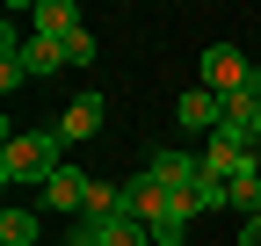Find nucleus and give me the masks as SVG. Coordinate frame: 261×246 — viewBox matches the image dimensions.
Listing matches in <instances>:
<instances>
[{"label":"nucleus","instance_id":"nucleus-10","mask_svg":"<svg viewBox=\"0 0 261 246\" xmlns=\"http://www.w3.org/2000/svg\"><path fill=\"white\" fill-rule=\"evenodd\" d=\"M15 58H22V73H29V80H51V73H65V44H58V37H37V29L22 37V51H15Z\"/></svg>","mask_w":261,"mask_h":246},{"label":"nucleus","instance_id":"nucleus-5","mask_svg":"<svg viewBox=\"0 0 261 246\" xmlns=\"http://www.w3.org/2000/svg\"><path fill=\"white\" fill-rule=\"evenodd\" d=\"M87 196H94V174H80V167H58L51 181H44V210H58V218H80L87 210Z\"/></svg>","mask_w":261,"mask_h":246},{"label":"nucleus","instance_id":"nucleus-8","mask_svg":"<svg viewBox=\"0 0 261 246\" xmlns=\"http://www.w3.org/2000/svg\"><path fill=\"white\" fill-rule=\"evenodd\" d=\"M102 123H109V102L102 95H94V87H80V95L73 102H65V116H58V138H94V131H102Z\"/></svg>","mask_w":261,"mask_h":246},{"label":"nucleus","instance_id":"nucleus-9","mask_svg":"<svg viewBox=\"0 0 261 246\" xmlns=\"http://www.w3.org/2000/svg\"><path fill=\"white\" fill-rule=\"evenodd\" d=\"M196 152H203V167H211L218 181H240V174L254 167V145H240V138H225V131H218V138H203Z\"/></svg>","mask_w":261,"mask_h":246},{"label":"nucleus","instance_id":"nucleus-2","mask_svg":"<svg viewBox=\"0 0 261 246\" xmlns=\"http://www.w3.org/2000/svg\"><path fill=\"white\" fill-rule=\"evenodd\" d=\"M58 152H65L58 131H22V138H8V152H0V181H8V189H44V181L65 167Z\"/></svg>","mask_w":261,"mask_h":246},{"label":"nucleus","instance_id":"nucleus-13","mask_svg":"<svg viewBox=\"0 0 261 246\" xmlns=\"http://www.w3.org/2000/svg\"><path fill=\"white\" fill-rule=\"evenodd\" d=\"M0 246H37V210H0Z\"/></svg>","mask_w":261,"mask_h":246},{"label":"nucleus","instance_id":"nucleus-17","mask_svg":"<svg viewBox=\"0 0 261 246\" xmlns=\"http://www.w3.org/2000/svg\"><path fill=\"white\" fill-rule=\"evenodd\" d=\"M254 160H261V145H254Z\"/></svg>","mask_w":261,"mask_h":246},{"label":"nucleus","instance_id":"nucleus-12","mask_svg":"<svg viewBox=\"0 0 261 246\" xmlns=\"http://www.w3.org/2000/svg\"><path fill=\"white\" fill-rule=\"evenodd\" d=\"M225 203H232L240 218H254V210H261V160H254L240 181H225Z\"/></svg>","mask_w":261,"mask_h":246},{"label":"nucleus","instance_id":"nucleus-6","mask_svg":"<svg viewBox=\"0 0 261 246\" xmlns=\"http://www.w3.org/2000/svg\"><path fill=\"white\" fill-rule=\"evenodd\" d=\"M174 123L196 138H218V123H225V95H211V87H189V95L174 102Z\"/></svg>","mask_w":261,"mask_h":246},{"label":"nucleus","instance_id":"nucleus-15","mask_svg":"<svg viewBox=\"0 0 261 246\" xmlns=\"http://www.w3.org/2000/svg\"><path fill=\"white\" fill-rule=\"evenodd\" d=\"M22 80H29V73H22V58L8 51V58H0V87H8V95H15V87H22Z\"/></svg>","mask_w":261,"mask_h":246},{"label":"nucleus","instance_id":"nucleus-16","mask_svg":"<svg viewBox=\"0 0 261 246\" xmlns=\"http://www.w3.org/2000/svg\"><path fill=\"white\" fill-rule=\"evenodd\" d=\"M240 246H261V210H254V218H240Z\"/></svg>","mask_w":261,"mask_h":246},{"label":"nucleus","instance_id":"nucleus-4","mask_svg":"<svg viewBox=\"0 0 261 246\" xmlns=\"http://www.w3.org/2000/svg\"><path fill=\"white\" fill-rule=\"evenodd\" d=\"M73 246H152V232H145V218H73Z\"/></svg>","mask_w":261,"mask_h":246},{"label":"nucleus","instance_id":"nucleus-1","mask_svg":"<svg viewBox=\"0 0 261 246\" xmlns=\"http://www.w3.org/2000/svg\"><path fill=\"white\" fill-rule=\"evenodd\" d=\"M123 196H130V218H145V232H152V246H181V232H189V196L181 189H167V181H152L145 167L123 181Z\"/></svg>","mask_w":261,"mask_h":246},{"label":"nucleus","instance_id":"nucleus-7","mask_svg":"<svg viewBox=\"0 0 261 246\" xmlns=\"http://www.w3.org/2000/svg\"><path fill=\"white\" fill-rule=\"evenodd\" d=\"M145 174H152V181H167V189H181V196H196V181H203L211 167H203V152H152Z\"/></svg>","mask_w":261,"mask_h":246},{"label":"nucleus","instance_id":"nucleus-3","mask_svg":"<svg viewBox=\"0 0 261 246\" xmlns=\"http://www.w3.org/2000/svg\"><path fill=\"white\" fill-rule=\"evenodd\" d=\"M196 73H203V87H211V95H225V102H232V95H254V87H261L240 44H211V51H203V66H196Z\"/></svg>","mask_w":261,"mask_h":246},{"label":"nucleus","instance_id":"nucleus-14","mask_svg":"<svg viewBox=\"0 0 261 246\" xmlns=\"http://www.w3.org/2000/svg\"><path fill=\"white\" fill-rule=\"evenodd\" d=\"M65 66H94V37H87V29L65 37Z\"/></svg>","mask_w":261,"mask_h":246},{"label":"nucleus","instance_id":"nucleus-11","mask_svg":"<svg viewBox=\"0 0 261 246\" xmlns=\"http://www.w3.org/2000/svg\"><path fill=\"white\" fill-rule=\"evenodd\" d=\"M22 22L29 29H37V37H73V29H80V8H65V0H37V8H22Z\"/></svg>","mask_w":261,"mask_h":246}]
</instances>
